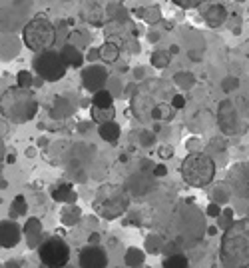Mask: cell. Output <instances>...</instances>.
Instances as JSON below:
<instances>
[{"mask_svg":"<svg viewBox=\"0 0 249 268\" xmlns=\"http://www.w3.org/2000/svg\"><path fill=\"white\" fill-rule=\"evenodd\" d=\"M172 90L163 88L161 82H146L136 96L132 98L134 114L140 120L170 122L176 116V108L172 106Z\"/></svg>","mask_w":249,"mask_h":268,"instance_id":"cell-1","label":"cell"},{"mask_svg":"<svg viewBox=\"0 0 249 268\" xmlns=\"http://www.w3.org/2000/svg\"><path fill=\"white\" fill-rule=\"evenodd\" d=\"M219 252L226 268H249V220L229 224Z\"/></svg>","mask_w":249,"mask_h":268,"instance_id":"cell-2","label":"cell"},{"mask_svg":"<svg viewBox=\"0 0 249 268\" xmlns=\"http://www.w3.org/2000/svg\"><path fill=\"white\" fill-rule=\"evenodd\" d=\"M217 124L226 136H239L249 130V102L241 96H229L217 104Z\"/></svg>","mask_w":249,"mask_h":268,"instance_id":"cell-3","label":"cell"},{"mask_svg":"<svg viewBox=\"0 0 249 268\" xmlns=\"http://www.w3.org/2000/svg\"><path fill=\"white\" fill-rule=\"evenodd\" d=\"M0 110L6 118L14 122L30 120L38 110V100L30 92V88L12 86L0 98Z\"/></svg>","mask_w":249,"mask_h":268,"instance_id":"cell-4","label":"cell"},{"mask_svg":"<svg viewBox=\"0 0 249 268\" xmlns=\"http://www.w3.org/2000/svg\"><path fill=\"white\" fill-rule=\"evenodd\" d=\"M181 178L191 188H205L215 178V162L205 152H189L180 164Z\"/></svg>","mask_w":249,"mask_h":268,"instance_id":"cell-5","label":"cell"},{"mask_svg":"<svg viewBox=\"0 0 249 268\" xmlns=\"http://www.w3.org/2000/svg\"><path fill=\"white\" fill-rule=\"evenodd\" d=\"M130 206V194L120 184H102L94 198V210L106 220L122 216Z\"/></svg>","mask_w":249,"mask_h":268,"instance_id":"cell-6","label":"cell"},{"mask_svg":"<svg viewBox=\"0 0 249 268\" xmlns=\"http://www.w3.org/2000/svg\"><path fill=\"white\" fill-rule=\"evenodd\" d=\"M22 40L26 48L32 52L48 50L56 44V28L46 16L38 14L22 28Z\"/></svg>","mask_w":249,"mask_h":268,"instance_id":"cell-7","label":"cell"},{"mask_svg":"<svg viewBox=\"0 0 249 268\" xmlns=\"http://www.w3.org/2000/svg\"><path fill=\"white\" fill-rule=\"evenodd\" d=\"M32 66H34V72L38 74L44 82H58L66 76V70H68V64L62 58V54L52 48L36 52Z\"/></svg>","mask_w":249,"mask_h":268,"instance_id":"cell-8","label":"cell"},{"mask_svg":"<svg viewBox=\"0 0 249 268\" xmlns=\"http://www.w3.org/2000/svg\"><path fill=\"white\" fill-rule=\"evenodd\" d=\"M38 258L48 268H64L70 260V246L60 236L46 238L38 246Z\"/></svg>","mask_w":249,"mask_h":268,"instance_id":"cell-9","label":"cell"},{"mask_svg":"<svg viewBox=\"0 0 249 268\" xmlns=\"http://www.w3.org/2000/svg\"><path fill=\"white\" fill-rule=\"evenodd\" d=\"M227 182L239 198H249V162H235L229 166Z\"/></svg>","mask_w":249,"mask_h":268,"instance_id":"cell-10","label":"cell"},{"mask_svg":"<svg viewBox=\"0 0 249 268\" xmlns=\"http://www.w3.org/2000/svg\"><path fill=\"white\" fill-rule=\"evenodd\" d=\"M78 264H80V268H108V254L102 246L88 244L80 250Z\"/></svg>","mask_w":249,"mask_h":268,"instance_id":"cell-11","label":"cell"},{"mask_svg":"<svg viewBox=\"0 0 249 268\" xmlns=\"http://www.w3.org/2000/svg\"><path fill=\"white\" fill-rule=\"evenodd\" d=\"M108 76H110V74H108V70H106L104 66L92 64V66H88V68H84V70H82V82H84L86 90L96 92V90H100V88H104V86H106Z\"/></svg>","mask_w":249,"mask_h":268,"instance_id":"cell-12","label":"cell"},{"mask_svg":"<svg viewBox=\"0 0 249 268\" xmlns=\"http://www.w3.org/2000/svg\"><path fill=\"white\" fill-rule=\"evenodd\" d=\"M22 238V230L14 220H2L0 222V244L2 248H14Z\"/></svg>","mask_w":249,"mask_h":268,"instance_id":"cell-13","label":"cell"},{"mask_svg":"<svg viewBox=\"0 0 249 268\" xmlns=\"http://www.w3.org/2000/svg\"><path fill=\"white\" fill-rule=\"evenodd\" d=\"M204 20L211 26V28L222 26L227 20V8L224 6V4H219V2L209 4V6L205 8V12H204Z\"/></svg>","mask_w":249,"mask_h":268,"instance_id":"cell-14","label":"cell"},{"mask_svg":"<svg viewBox=\"0 0 249 268\" xmlns=\"http://www.w3.org/2000/svg\"><path fill=\"white\" fill-rule=\"evenodd\" d=\"M98 134H100V138H102V140H106L108 144H116V142L120 140L122 128H120V126H118L114 120L104 122V124H100V126H98Z\"/></svg>","mask_w":249,"mask_h":268,"instance_id":"cell-15","label":"cell"},{"mask_svg":"<svg viewBox=\"0 0 249 268\" xmlns=\"http://www.w3.org/2000/svg\"><path fill=\"white\" fill-rule=\"evenodd\" d=\"M52 198L56 202H62V204H74L76 202V190H74L72 184L64 182V184L52 188Z\"/></svg>","mask_w":249,"mask_h":268,"instance_id":"cell-16","label":"cell"},{"mask_svg":"<svg viewBox=\"0 0 249 268\" xmlns=\"http://www.w3.org/2000/svg\"><path fill=\"white\" fill-rule=\"evenodd\" d=\"M100 60H104L106 64H114V62H118V58H120V46L116 44V42H104L102 46H100Z\"/></svg>","mask_w":249,"mask_h":268,"instance_id":"cell-17","label":"cell"},{"mask_svg":"<svg viewBox=\"0 0 249 268\" xmlns=\"http://www.w3.org/2000/svg\"><path fill=\"white\" fill-rule=\"evenodd\" d=\"M60 54H62V58L66 60V64H68V66L80 68V66L84 64V56L80 54V50H76L74 46H72V44L64 46V48L60 50Z\"/></svg>","mask_w":249,"mask_h":268,"instance_id":"cell-18","label":"cell"},{"mask_svg":"<svg viewBox=\"0 0 249 268\" xmlns=\"http://www.w3.org/2000/svg\"><path fill=\"white\" fill-rule=\"evenodd\" d=\"M92 106H96V108H110V106H114L112 92H110V90H106V88L96 90V92H94V96H92Z\"/></svg>","mask_w":249,"mask_h":268,"instance_id":"cell-19","label":"cell"},{"mask_svg":"<svg viewBox=\"0 0 249 268\" xmlns=\"http://www.w3.org/2000/svg\"><path fill=\"white\" fill-rule=\"evenodd\" d=\"M92 120L96 122V124H104V122H110L114 120V116H116V110H114V106H110V108H92L90 112Z\"/></svg>","mask_w":249,"mask_h":268,"instance_id":"cell-20","label":"cell"},{"mask_svg":"<svg viewBox=\"0 0 249 268\" xmlns=\"http://www.w3.org/2000/svg\"><path fill=\"white\" fill-rule=\"evenodd\" d=\"M80 216H82L80 208H78V206H74V204H68V206L62 210L60 220H62V224H66V226H74V224L80 220Z\"/></svg>","mask_w":249,"mask_h":268,"instance_id":"cell-21","label":"cell"},{"mask_svg":"<svg viewBox=\"0 0 249 268\" xmlns=\"http://www.w3.org/2000/svg\"><path fill=\"white\" fill-rule=\"evenodd\" d=\"M163 268H189V258L185 254H170L163 258Z\"/></svg>","mask_w":249,"mask_h":268,"instance_id":"cell-22","label":"cell"},{"mask_svg":"<svg viewBox=\"0 0 249 268\" xmlns=\"http://www.w3.org/2000/svg\"><path fill=\"white\" fill-rule=\"evenodd\" d=\"M150 62H152L154 68H165V66L172 62V54H170L168 50H156V52L152 54Z\"/></svg>","mask_w":249,"mask_h":268,"instance_id":"cell-23","label":"cell"},{"mask_svg":"<svg viewBox=\"0 0 249 268\" xmlns=\"http://www.w3.org/2000/svg\"><path fill=\"white\" fill-rule=\"evenodd\" d=\"M28 210V204H26V198L22 194H18L12 202V210H10V218H16V216H24Z\"/></svg>","mask_w":249,"mask_h":268,"instance_id":"cell-24","label":"cell"},{"mask_svg":"<svg viewBox=\"0 0 249 268\" xmlns=\"http://www.w3.org/2000/svg\"><path fill=\"white\" fill-rule=\"evenodd\" d=\"M16 82H18L16 86H20V88H30L34 84V76H32L30 70H20L18 76H16Z\"/></svg>","mask_w":249,"mask_h":268,"instance_id":"cell-25","label":"cell"},{"mask_svg":"<svg viewBox=\"0 0 249 268\" xmlns=\"http://www.w3.org/2000/svg\"><path fill=\"white\" fill-rule=\"evenodd\" d=\"M144 20H148L150 25H158V22H161V8H159V6L146 8V16H144Z\"/></svg>","mask_w":249,"mask_h":268,"instance_id":"cell-26","label":"cell"},{"mask_svg":"<svg viewBox=\"0 0 249 268\" xmlns=\"http://www.w3.org/2000/svg\"><path fill=\"white\" fill-rule=\"evenodd\" d=\"M156 144V134L152 130H142L140 132V147L144 148H150Z\"/></svg>","mask_w":249,"mask_h":268,"instance_id":"cell-27","label":"cell"},{"mask_svg":"<svg viewBox=\"0 0 249 268\" xmlns=\"http://www.w3.org/2000/svg\"><path fill=\"white\" fill-rule=\"evenodd\" d=\"M108 10L112 12V16L118 18V22H124V20L128 18V10H126L122 4H112V6H108Z\"/></svg>","mask_w":249,"mask_h":268,"instance_id":"cell-28","label":"cell"},{"mask_svg":"<svg viewBox=\"0 0 249 268\" xmlns=\"http://www.w3.org/2000/svg\"><path fill=\"white\" fill-rule=\"evenodd\" d=\"M176 6H180L183 10H189V8H198V6H202L205 4L207 0H172Z\"/></svg>","mask_w":249,"mask_h":268,"instance_id":"cell-29","label":"cell"},{"mask_svg":"<svg viewBox=\"0 0 249 268\" xmlns=\"http://www.w3.org/2000/svg\"><path fill=\"white\" fill-rule=\"evenodd\" d=\"M239 86V80L235 78V76H227L226 80H224V90L226 92H231L233 88H237Z\"/></svg>","mask_w":249,"mask_h":268,"instance_id":"cell-30","label":"cell"},{"mask_svg":"<svg viewBox=\"0 0 249 268\" xmlns=\"http://www.w3.org/2000/svg\"><path fill=\"white\" fill-rule=\"evenodd\" d=\"M38 228H40L38 218H30L28 220V224L24 226V232H26V234H32V232H38Z\"/></svg>","mask_w":249,"mask_h":268,"instance_id":"cell-31","label":"cell"},{"mask_svg":"<svg viewBox=\"0 0 249 268\" xmlns=\"http://www.w3.org/2000/svg\"><path fill=\"white\" fill-rule=\"evenodd\" d=\"M158 156H159V158H163V160L172 158V156H174V148H172V147H161L158 150Z\"/></svg>","mask_w":249,"mask_h":268,"instance_id":"cell-32","label":"cell"},{"mask_svg":"<svg viewBox=\"0 0 249 268\" xmlns=\"http://www.w3.org/2000/svg\"><path fill=\"white\" fill-rule=\"evenodd\" d=\"M172 106H174L176 110L183 108V106H185V98L181 96V94H174V96H172Z\"/></svg>","mask_w":249,"mask_h":268,"instance_id":"cell-33","label":"cell"},{"mask_svg":"<svg viewBox=\"0 0 249 268\" xmlns=\"http://www.w3.org/2000/svg\"><path fill=\"white\" fill-rule=\"evenodd\" d=\"M152 174H154L156 178H161V176H165V174H168V168H165L163 164H156V166L152 168Z\"/></svg>","mask_w":249,"mask_h":268,"instance_id":"cell-34","label":"cell"},{"mask_svg":"<svg viewBox=\"0 0 249 268\" xmlns=\"http://www.w3.org/2000/svg\"><path fill=\"white\" fill-rule=\"evenodd\" d=\"M219 212H222V208H219L217 204H209V206H207V214H209V216H219Z\"/></svg>","mask_w":249,"mask_h":268,"instance_id":"cell-35","label":"cell"},{"mask_svg":"<svg viewBox=\"0 0 249 268\" xmlns=\"http://www.w3.org/2000/svg\"><path fill=\"white\" fill-rule=\"evenodd\" d=\"M132 12H134V16H137V18H144V16H146V8H134Z\"/></svg>","mask_w":249,"mask_h":268,"instance_id":"cell-36","label":"cell"},{"mask_svg":"<svg viewBox=\"0 0 249 268\" xmlns=\"http://www.w3.org/2000/svg\"><path fill=\"white\" fill-rule=\"evenodd\" d=\"M14 160H16V156H14V152H8V154H6V162H8V164H12Z\"/></svg>","mask_w":249,"mask_h":268,"instance_id":"cell-37","label":"cell"},{"mask_svg":"<svg viewBox=\"0 0 249 268\" xmlns=\"http://www.w3.org/2000/svg\"><path fill=\"white\" fill-rule=\"evenodd\" d=\"M241 50H243V54H245V56H249V40H245V42L241 44Z\"/></svg>","mask_w":249,"mask_h":268,"instance_id":"cell-38","label":"cell"},{"mask_svg":"<svg viewBox=\"0 0 249 268\" xmlns=\"http://www.w3.org/2000/svg\"><path fill=\"white\" fill-rule=\"evenodd\" d=\"M6 268H20V264L14 262V260H8V262H6Z\"/></svg>","mask_w":249,"mask_h":268,"instance_id":"cell-39","label":"cell"},{"mask_svg":"<svg viewBox=\"0 0 249 268\" xmlns=\"http://www.w3.org/2000/svg\"><path fill=\"white\" fill-rule=\"evenodd\" d=\"M90 236H92L90 238L92 244H98V240H100V234H96V232H94V234H90Z\"/></svg>","mask_w":249,"mask_h":268,"instance_id":"cell-40","label":"cell"},{"mask_svg":"<svg viewBox=\"0 0 249 268\" xmlns=\"http://www.w3.org/2000/svg\"><path fill=\"white\" fill-rule=\"evenodd\" d=\"M159 36L158 34H156V32H152V34H150V40H152V42H154V40H158Z\"/></svg>","mask_w":249,"mask_h":268,"instance_id":"cell-41","label":"cell"},{"mask_svg":"<svg viewBox=\"0 0 249 268\" xmlns=\"http://www.w3.org/2000/svg\"><path fill=\"white\" fill-rule=\"evenodd\" d=\"M40 268H48V266H46V264H44V266H40Z\"/></svg>","mask_w":249,"mask_h":268,"instance_id":"cell-42","label":"cell"},{"mask_svg":"<svg viewBox=\"0 0 249 268\" xmlns=\"http://www.w3.org/2000/svg\"><path fill=\"white\" fill-rule=\"evenodd\" d=\"M120 2H124V0H120Z\"/></svg>","mask_w":249,"mask_h":268,"instance_id":"cell-43","label":"cell"},{"mask_svg":"<svg viewBox=\"0 0 249 268\" xmlns=\"http://www.w3.org/2000/svg\"><path fill=\"white\" fill-rule=\"evenodd\" d=\"M0 248H2V244H0Z\"/></svg>","mask_w":249,"mask_h":268,"instance_id":"cell-44","label":"cell"},{"mask_svg":"<svg viewBox=\"0 0 249 268\" xmlns=\"http://www.w3.org/2000/svg\"><path fill=\"white\" fill-rule=\"evenodd\" d=\"M144 268H148V266H144Z\"/></svg>","mask_w":249,"mask_h":268,"instance_id":"cell-45","label":"cell"}]
</instances>
